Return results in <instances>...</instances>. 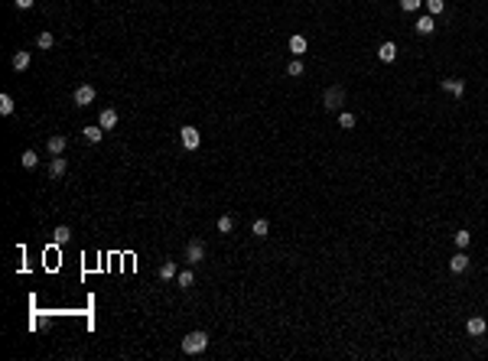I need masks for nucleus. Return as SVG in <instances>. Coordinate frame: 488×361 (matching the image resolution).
<instances>
[{"label": "nucleus", "mask_w": 488, "mask_h": 361, "mask_svg": "<svg viewBox=\"0 0 488 361\" xmlns=\"http://www.w3.org/2000/svg\"><path fill=\"white\" fill-rule=\"evenodd\" d=\"M179 137H182L185 150H199V143H202V134H199V127H192V124H185V127L179 130Z\"/></svg>", "instance_id": "39448f33"}, {"label": "nucleus", "mask_w": 488, "mask_h": 361, "mask_svg": "<svg viewBox=\"0 0 488 361\" xmlns=\"http://www.w3.org/2000/svg\"><path fill=\"white\" fill-rule=\"evenodd\" d=\"M202 260H205V244L199 238H192L189 244H185V263L196 267V263H202Z\"/></svg>", "instance_id": "7ed1b4c3"}, {"label": "nucleus", "mask_w": 488, "mask_h": 361, "mask_svg": "<svg viewBox=\"0 0 488 361\" xmlns=\"http://www.w3.org/2000/svg\"><path fill=\"white\" fill-rule=\"evenodd\" d=\"M68 238H72V231H68V225H59L56 231H52V241L62 247V244H68Z\"/></svg>", "instance_id": "a211bd4d"}, {"label": "nucleus", "mask_w": 488, "mask_h": 361, "mask_svg": "<svg viewBox=\"0 0 488 361\" xmlns=\"http://www.w3.org/2000/svg\"><path fill=\"white\" fill-rule=\"evenodd\" d=\"M218 231L231 234V231H235V218H231V215H222V218H218Z\"/></svg>", "instance_id": "b1692460"}, {"label": "nucleus", "mask_w": 488, "mask_h": 361, "mask_svg": "<svg viewBox=\"0 0 488 361\" xmlns=\"http://www.w3.org/2000/svg\"><path fill=\"white\" fill-rule=\"evenodd\" d=\"M420 4H423V0H401V10L404 13H417V10H420Z\"/></svg>", "instance_id": "c85d7f7f"}, {"label": "nucleus", "mask_w": 488, "mask_h": 361, "mask_svg": "<svg viewBox=\"0 0 488 361\" xmlns=\"http://www.w3.org/2000/svg\"><path fill=\"white\" fill-rule=\"evenodd\" d=\"M13 108H17V104H13L10 95H0V114H13Z\"/></svg>", "instance_id": "bb28decb"}, {"label": "nucleus", "mask_w": 488, "mask_h": 361, "mask_svg": "<svg viewBox=\"0 0 488 361\" xmlns=\"http://www.w3.org/2000/svg\"><path fill=\"white\" fill-rule=\"evenodd\" d=\"M377 59H381V62H394V59H397V46L391 43V39H387V43H381V49H377Z\"/></svg>", "instance_id": "4468645a"}, {"label": "nucleus", "mask_w": 488, "mask_h": 361, "mask_svg": "<svg viewBox=\"0 0 488 361\" xmlns=\"http://www.w3.org/2000/svg\"><path fill=\"white\" fill-rule=\"evenodd\" d=\"M485 329H488V322L482 316H475V319H469V322H465V332H469V335H485Z\"/></svg>", "instance_id": "ddd939ff"}, {"label": "nucleus", "mask_w": 488, "mask_h": 361, "mask_svg": "<svg viewBox=\"0 0 488 361\" xmlns=\"http://www.w3.org/2000/svg\"><path fill=\"white\" fill-rule=\"evenodd\" d=\"M290 52L297 55V59H300V55L306 52V36H303V33H297V36H290Z\"/></svg>", "instance_id": "dca6fc26"}, {"label": "nucleus", "mask_w": 488, "mask_h": 361, "mask_svg": "<svg viewBox=\"0 0 488 361\" xmlns=\"http://www.w3.org/2000/svg\"><path fill=\"white\" fill-rule=\"evenodd\" d=\"M446 10V0H427V13L430 17H439Z\"/></svg>", "instance_id": "393cba45"}, {"label": "nucleus", "mask_w": 488, "mask_h": 361, "mask_svg": "<svg viewBox=\"0 0 488 361\" xmlns=\"http://www.w3.org/2000/svg\"><path fill=\"white\" fill-rule=\"evenodd\" d=\"M20 163H23V169H33V166L39 163V153H36V150H23V156H20Z\"/></svg>", "instance_id": "412c9836"}, {"label": "nucleus", "mask_w": 488, "mask_h": 361, "mask_svg": "<svg viewBox=\"0 0 488 361\" xmlns=\"http://www.w3.org/2000/svg\"><path fill=\"white\" fill-rule=\"evenodd\" d=\"M342 104H345V88H342V85H329L326 95H322V108H326V111H339Z\"/></svg>", "instance_id": "f03ea898"}, {"label": "nucleus", "mask_w": 488, "mask_h": 361, "mask_svg": "<svg viewBox=\"0 0 488 361\" xmlns=\"http://www.w3.org/2000/svg\"><path fill=\"white\" fill-rule=\"evenodd\" d=\"M286 75H293V78H300V75H303V62H300V59H293L290 65H286Z\"/></svg>", "instance_id": "cd10ccee"}, {"label": "nucleus", "mask_w": 488, "mask_h": 361, "mask_svg": "<svg viewBox=\"0 0 488 361\" xmlns=\"http://www.w3.org/2000/svg\"><path fill=\"white\" fill-rule=\"evenodd\" d=\"M98 124H101L105 130H111L114 124H118V111H114V108H105V111L98 114Z\"/></svg>", "instance_id": "f8f14e48"}, {"label": "nucleus", "mask_w": 488, "mask_h": 361, "mask_svg": "<svg viewBox=\"0 0 488 361\" xmlns=\"http://www.w3.org/2000/svg\"><path fill=\"white\" fill-rule=\"evenodd\" d=\"M176 283H179V290H192V287H196V274H192V270H179Z\"/></svg>", "instance_id": "f3484780"}, {"label": "nucleus", "mask_w": 488, "mask_h": 361, "mask_svg": "<svg viewBox=\"0 0 488 361\" xmlns=\"http://www.w3.org/2000/svg\"><path fill=\"white\" fill-rule=\"evenodd\" d=\"M13 4H17V10H30V7L36 4V0H13Z\"/></svg>", "instance_id": "c756f323"}, {"label": "nucleus", "mask_w": 488, "mask_h": 361, "mask_svg": "<svg viewBox=\"0 0 488 361\" xmlns=\"http://www.w3.org/2000/svg\"><path fill=\"white\" fill-rule=\"evenodd\" d=\"M46 150H49V156H62V153H65V137H62V134L49 137V140H46Z\"/></svg>", "instance_id": "6e6552de"}, {"label": "nucleus", "mask_w": 488, "mask_h": 361, "mask_svg": "<svg viewBox=\"0 0 488 361\" xmlns=\"http://www.w3.org/2000/svg\"><path fill=\"white\" fill-rule=\"evenodd\" d=\"M205 348H209V335H205V332H189V335L182 338V351H185V355H202Z\"/></svg>", "instance_id": "f257e3e1"}, {"label": "nucleus", "mask_w": 488, "mask_h": 361, "mask_svg": "<svg viewBox=\"0 0 488 361\" xmlns=\"http://www.w3.org/2000/svg\"><path fill=\"white\" fill-rule=\"evenodd\" d=\"M65 169H68L65 156H52V163H49V179H62V176H65Z\"/></svg>", "instance_id": "1a4fd4ad"}, {"label": "nucleus", "mask_w": 488, "mask_h": 361, "mask_svg": "<svg viewBox=\"0 0 488 361\" xmlns=\"http://www.w3.org/2000/svg\"><path fill=\"white\" fill-rule=\"evenodd\" d=\"M251 231H254V238H267V234H270V221H267V218H257Z\"/></svg>", "instance_id": "6ab92c4d"}, {"label": "nucleus", "mask_w": 488, "mask_h": 361, "mask_svg": "<svg viewBox=\"0 0 488 361\" xmlns=\"http://www.w3.org/2000/svg\"><path fill=\"white\" fill-rule=\"evenodd\" d=\"M81 134H85L88 143H101V137H105V127H101V124H88Z\"/></svg>", "instance_id": "9b49d317"}, {"label": "nucleus", "mask_w": 488, "mask_h": 361, "mask_svg": "<svg viewBox=\"0 0 488 361\" xmlns=\"http://www.w3.org/2000/svg\"><path fill=\"white\" fill-rule=\"evenodd\" d=\"M452 241H456V247H459V251H465V247H469V241H472V234L462 228V231H456V234H452Z\"/></svg>", "instance_id": "4be33fe9"}, {"label": "nucleus", "mask_w": 488, "mask_h": 361, "mask_svg": "<svg viewBox=\"0 0 488 361\" xmlns=\"http://www.w3.org/2000/svg\"><path fill=\"white\" fill-rule=\"evenodd\" d=\"M439 85H443V92L456 95V98H462V95H465V81L462 78H443Z\"/></svg>", "instance_id": "423d86ee"}, {"label": "nucleus", "mask_w": 488, "mask_h": 361, "mask_svg": "<svg viewBox=\"0 0 488 361\" xmlns=\"http://www.w3.org/2000/svg\"><path fill=\"white\" fill-rule=\"evenodd\" d=\"M94 88L91 85H78L75 88V95H72V101H75V108H88V104H94Z\"/></svg>", "instance_id": "20e7f679"}, {"label": "nucleus", "mask_w": 488, "mask_h": 361, "mask_svg": "<svg viewBox=\"0 0 488 361\" xmlns=\"http://www.w3.org/2000/svg\"><path fill=\"white\" fill-rule=\"evenodd\" d=\"M36 46H39V49H52V46H56V36H52V33H39Z\"/></svg>", "instance_id": "5701e85b"}, {"label": "nucleus", "mask_w": 488, "mask_h": 361, "mask_svg": "<svg viewBox=\"0 0 488 361\" xmlns=\"http://www.w3.org/2000/svg\"><path fill=\"white\" fill-rule=\"evenodd\" d=\"M13 68H17V72H26V68H30V52H13Z\"/></svg>", "instance_id": "aec40b11"}, {"label": "nucleus", "mask_w": 488, "mask_h": 361, "mask_svg": "<svg viewBox=\"0 0 488 361\" xmlns=\"http://www.w3.org/2000/svg\"><path fill=\"white\" fill-rule=\"evenodd\" d=\"M433 30H436V17H430V13H423V17L417 20V33H420V36H430Z\"/></svg>", "instance_id": "9d476101"}, {"label": "nucleus", "mask_w": 488, "mask_h": 361, "mask_svg": "<svg viewBox=\"0 0 488 361\" xmlns=\"http://www.w3.org/2000/svg\"><path fill=\"white\" fill-rule=\"evenodd\" d=\"M339 127H342V130H352V127H355V114L342 111V114H339Z\"/></svg>", "instance_id": "a878e982"}, {"label": "nucleus", "mask_w": 488, "mask_h": 361, "mask_svg": "<svg viewBox=\"0 0 488 361\" xmlns=\"http://www.w3.org/2000/svg\"><path fill=\"white\" fill-rule=\"evenodd\" d=\"M469 254H465V251H459L456 254V257H449V270H452V274H465V270H469Z\"/></svg>", "instance_id": "0eeeda50"}, {"label": "nucleus", "mask_w": 488, "mask_h": 361, "mask_svg": "<svg viewBox=\"0 0 488 361\" xmlns=\"http://www.w3.org/2000/svg\"><path fill=\"white\" fill-rule=\"evenodd\" d=\"M179 270H176V260H163L160 263V280H176Z\"/></svg>", "instance_id": "2eb2a0df"}]
</instances>
